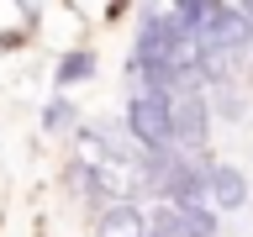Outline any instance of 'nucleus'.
<instances>
[{
    "mask_svg": "<svg viewBox=\"0 0 253 237\" xmlns=\"http://www.w3.org/2000/svg\"><path fill=\"white\" fill-rule=\"evenodd\" d=\"M126 132L132 142H142L148 153H169L174 148V126H169V95L164 90H142L126 100Z\"/></svg>",
    "mask_w": 253,
    "mask_h": 237,
    "instance_id": "1",
    "label": "nucleus"
},
{
    "mask_svg": "<svg viewBox=\"0 0 253 237\" xmlns=\"http://www.w3.org/2000/svg\"><path fill=\"white\" fill-rule=\"evenodd\" d=\"M201 47H221V53H243V47L253 42V11L248 5H211L206 11V21H201Z\"/></svg>",
    "mask_w": 253,
    "mask_h": 237,
    "instance_id": "2",
    "label": "nucleus"
},
{
    "mask_svg": "<svg viewBox=\"0 0 253 237\" xmlns=\"http://www.w3.org/2000/svg\"><path fill=\"white\" fill-rule=\"evenodd\" d=\"M169 126H174V148H201L211 137V111H206L201 90H169Z\"/></svg>",
    "mask_w": 253,
    "mask_h": 237,
    "instance_id": "3",
    "label": "nucleus"
},
{
    "mask_svg": "<svg viewBox=\"0 0 253 237\" xmlns=\"http://www.w3.org/2000/svg\"><path fill=\"white\" fill-rule=\"evenodd\" d=\"M206 195L216 200V211H237V205H248V179L232 163H211L206 169Z\"/></svg>",
    "mask_w": 253,
    "mask_h": 237,
    "instance_id": "4",
    "label": "nucleus"
},
{
    "mask_svg": "<svg viewBox=\"0 0 253 237\" xmlns=\"http://www.w3.org/2000/svg\"><path fill=\"white\" fill-rule=\"evenodd\" d=\"M95 237H148V216H142L132 200H116V205H106V211H100Z\"/></svg>",
    "mask_w": 253,
    "mask_h": 237,
    "instance_id": "5",
    "label": "nucleus"
},
{
    "mask_svg": "<svg viewBox=\"0 0 253 237\" xmlns=\"http://www.w3.org/2000/svg\"><path fill=\"white\" fill-rule=\"evenodd\" d=\"M84 79H95V53H90V47L63 53L58 69H53V84H58V90H74V84H84Z\"/></svg>",
    "mask_w": 253,
    "mask_h": 237,
    "instance_id": "6",
    "label": "nucleus"
},
{
    "mask_svg": "<svg viewBox=\"0 0 253 237\" xmlns=\"http://www.w3.org/2000/svg\"><path fill=\"white\" fill-rule=\"evenodd\" d=\"M74 126V106H69V95H53L42 106V132H69Z\"/></svg>",
    "mask_w": 253,
    "mask_h": 237,
    "instance_id": "7",
    "label": "nucleus"
},
{
    "mask_svg": "<svg viewBox=\"0 0 253 237\" xmlns=\"http://www.w3.org/2000/svg\"><path fill=\"white\" fill-rule=\"evenodd\" d=\"M74 174H79V190H84L95 205H106V195H111V190H106V179H100V169H84V163H79Z\"/></svg>",
    "mask_w": 253,
    "mask_h": 237,
    "instance_id": "8",
    "label": "nucleus"
}]
</instances>
